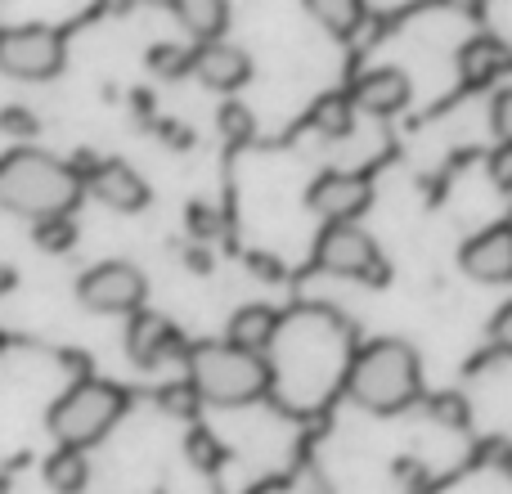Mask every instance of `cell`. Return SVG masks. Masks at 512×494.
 I'll use <instances>...</instances> for the list:
<instances>
[{
	"mask_svg": "<svg viewBox=\"0 0 512 494\" xmlns=\"http://www.w3.org/2000/svg\"><path fill=\"white\" fill-rule=\"evenodd\" d=\"M149 279L131 261H99L77 279V301L95 315H135L144 310Z\"/></svg>",
	"mask_w": 512,
	"mask_h": 494,
	"instance_id": "cell-6",
	"label": "cell"
},
{
	"mask_svg": "<svg viewBox=\"0 0 512 494\" xmlns=\"http://www.w3.org/2000/svg\"><path fill=\"white\" fill-rule=\"evenodd\" d=\"M122 414H126V391L117 387V382L81 378L54 400L50 414H45V423H50V436L59 445L86 450V445L104 441Z\"/></svg>",
	"mask_w": 512,
	"mask_h": 494,
	"instance_id": "cell-4",
	"label": "cell"
},
{
	"mask_svg": "<svg viewBox=\"0 0 512 494\" xmlns=\"http://www.w3.org/2000/svg\"><path fill=\"white\" fill-rule=\"evenodd\" d=\"M68 45H63L59 27L23 23V27H0V72L14 81H50L63 72Z\"/></svg>",
	"mask_w": 512,
	"mask_h": 494,
	"instance_id": "cell-5",
	"label": "cell"
},
{
	"mask_svg": "<svg viewBox=\"0 0 512 494\" xmlns=\"http://www.w3.org/2000/svg\"><path fill=\"white\" fill-rule=\"evenodd\" d=\"M427 414L436 418V423H468V405H463V396H454V391H445V396H432V405H427Z\"/></svg>",
	"mask_w": 512,
	"mask_h": 494,
	"instance_id": "cell-25",
	"label": "cell"
},
{
	"mask_svg": "<svg viewBox=\"0 0 512 494\" xmlns=\"http://www.w3.org/2000/svg\"><path fill=\"white\" fill-rule=\"evenodd\" d=\"M459 265L477 283H512V225H490L459 247Z\"/></svg>",
	"mask_w": 512,
	"mask_h": 494,
	"instance_id": "cell-10",
	"label": "cell"
},
{
	"mask_svg": "<svg viewBox=\"0 0 512 494\" xmlns=\"http://www.w3.org/2000/svg\"><path fill=\"white\" fill-rule=\"evenodd\" d=\"M0 131L14 135V140H32V135H41V117L23 104H5L0 108Z\"/></svg>",
	"mask_w": 512,
	"mask_h": 494,
	"instance_id": "cell-24",
	"label": "cell"
},
{
	"mask_svg": "<svg viewBox=\"0 0 512 494\" xmlns=\"http://www.w3.org/2000/svg\"><path fill=\"white\" fill-rule=\"evenodd\" d=\"M185 459L194 463L198 472H216L221 468V459H225V450H221V441H216L207 427H194V432L185 436Z\"/></svg>",
	"mask_w": 512,
	"mask_h": 494,
	"instance_id": "cell-22",
	"label": "cell"
},
{
	"mask_svg": "<svg viewBox=\"0 0 512 494\" xmlns=\"http://www.w3.org/2000/svg\"><path fill=\"white\" fill-rule=\"evenodd\" d=\"M32 239L36 247H45V252H68V247H77V221L68 216H45V221L32 225Z\"/></svg>",
	"mask_w": 512,
	"mask_h": 494,
	"instance_id": "cell-20",
	"label": "cell"
},
{
	"mask_svg": "<svg viewBox=\"0 0 512 494\" xmlns=\"http://www.w3.org/2000/svg\"><path fill=\"white\" fill-rule=\"evenodd\" d=\"M144 68L153 72V77L162 81H176L185 77V72H194V50H185V45H149V54H144Z\"/></svg>",
	"mask_w": 512,
	"mask_h": 494,
	"instance_id": "cell-19",
	"label": "cell"
},
{
	"mask_svg": "<svg viewBox=\"0 0 512 494\" xmlns=\"http://www.w3.org/2000/svg\"><path fill=\"white\" fill-rule=\"evenodd\" d=\"M216 126H221V135L230 144H248L256 135V117H252V108H243V104H221Z\"/></svg>",
	"mask_w": 512,
	"mask_h": 494,
	"instance_id": "cell-23",
	"label": "cell"
},
{
	"mask_svg": "<svg viewBox=\"0 0 512 494\" xmlns=\"http://www.w3.org/2000/svg\"><path fill=\"white\" fill-rule=\"evenodd\" d=\"M9 283H14V274H9L5 265H0V297H5V292H9Z\"/></svg>",
	"mask_w": 512,
	"mask_h": 494,
	"instance_id": "cell-30",
	"label": "cell"
},
{
	"mask_svg": "<svg viewBox=\"0 0 512 494\" xmlns=\"http://www.w3.org/2000/svg\"><path fill=\"white\" fill-rule=\"evenodd\" d=\"M315 265L328 274H342V279H382L378 243L355 221L324 225V234L315 239Z\"/></svg>",
	"mask_w": 512,
	"mask_h": 494,
	"instance_id": "cell-7",
	"label": "cell"
},
{
	"mask_svg": "<svg viewBox=\"0 0 512 494\" xmlns=\"http://www.w3.org/2000/svg\"><path fill=\"white\" fill-rule=\"evenodd\" d=\"M306 14L328 36H351L364 23V0H306Z\"/></svg>",
	"mask_w": 512,
	"mask_h": 494,
	"instance_id": "cell-18",
	"label": "cell"
},
{
	"mask_svg": "<svg viewBox=\"0 0 512 494\" xmlns=\"http://www.w3.org/2000/svg\"><path fill=\"white\" fill-rule=\"evenodd\" d=\"M306 203L315 216H324V225L360 221L373 203V185H369V176H360V171H324V176L310 185Z\"/></svg>",
	"mask_w": 512,
	"mask_h": 494,
	"instance_id": "cell-8",
	"label": "cell"
},
{
	"mask_svg": "<svg viewBox=\"0 0 512 494\" xmlns=\"http://www.w3.org/2000/svg\"><path fill=\"white\" fill-rule=\"evenodd\" d=\"M274 337H279V315H274L270 306H261V301H252V306L234 310L230 328H225V342L239 346V351H252V355H265V351H270Z\"/></svg>",
	"mask_w": 512,
	"mask_h": 494,
	"instance_id": "cell-15",
	"label": "cell"
},
{
	"mask_svg": "<svg viewBox=\"0 0 512 494\" xmlns=\"http://www.w3.org/2000/svg\"><path fill=\"white\" fill-rule=\"evenodd\" d=\"M189 391L216 409H243L270 391V364L265 355L239 351L230 342H198L185 355Z\"/></svg>",
	"mask_w": 512,
	"mask_h": 494,
	"instance_id": "cell-3",
	"label": "cell"
},
{
	"mask_svg": "<svg viewBox=\"0 0 512 494\" xmlns=\"http://www.w3.org/2000/svg\"><path fill=\"white\" fill-rule=\"evenodd\" d=\"M81 194H86V180L72 171V162L45 149L0 153V212L36 225L45 216H68Z\"/></svg>",
	"mask_w": 512,
	"mask_h": 494,
	"instance_id": "cell-1",
	"label": "cell"
},
{
	"mask_svg": "<svg viewBox=\"0 0 512 494\" xmlns=\"http://www.w3.org/2000/svg\"><path fill=\"white\" fill-rule=\"evenodd\" d=\"M414 86L400 68H369L351 81V104L355 113H369V117H396L400 108L409 104Z\"/></svg>",
	"mask_w": 512,
	"mask_h": 494,
	"instance_id": "cell-13",
	"label": "cell"
},
{
	"mask_svg": "<svg viewBox=\"0 0 512 494\" xmlns=\"http://www.w3.org/2000/svg\"><path fill=\"white\" fill-rule=\"evenodd\" d=\"M508 68H512V50L495 36H472V41L459 45V77L468 86H495Z\"/></svg>",
	"mask_w": 512,
	"mask_h": 494,
	"instance_id": "cell-14",
	"label": "cell"
},
{
	"mask_svg": "<svg viewBox=\"0 0 512 494\" xmlns=\"http://www.w3.org/2000/svg\"><path fill=\"white\" fill-rule=\"evenodd\" d=\"M346 396L369 414H400L423 396V364L400 337L364 342L346 369Z\"/></svg>",
	"mask_w": 512,
	"mask_h": 494,
	"instance_id": "cell-2",
	"label": "cell"
},
{
	"mask_svg": "<svg viewBox=\"0 0 512 494\" xmlns=\"http://www.w3.org/2000/svg\"><path fill=\"white\" fill-rule=\"evenodd\" d=\"M126 355H131V364H140V369H158L171 355L185 360L189 346H185V337L176 333L171 319L153 315V310H135L131 324H126Z\"/></svg>",
	"mask_w": 512,
	"mask_h": 494,
	"instance_id": "cell-9",
	"label": "cell"
},
{
	"mask_svg": "<svg viewBox=\"0 0 512 494\" xmlns=\"http://www.w3.org/2000/svg\"><path fill=\"white\" fill-rule=\"evenodd\" d=\"M189 230L198 234V239H221L225 234V216L216 212V207H189Z\"/></svg>",
	"mask_w": 512,
	"mask_h": 494,
	"instance_id": "cell-26",
	"label": "cell"
},
{
	"mask_svg": "<svg viewBox=\"0 0 512 494\" xmlns=\"http://www.w3.org/2000/svg\"><path fill=\"white\" fill-rule=\"evenodd\" d=\"M490 180H495V189L512 194V144H499V149L490 153Z\"/></svg>",
	"mask_w": 512,
	"mask_h": 494,
	"instance_id": "cell-28",
	"label": "cell"
},
{
	"mask_svg": "<svg viewBox=\"0 0 512 494\" xmlns=\"http://www.w3.org/2000/svg\"><path fill=\"white\" fill-rule=\"evenodd\" d=\"M176 18L194 41H216L225 36V23H230V0H176Z\"/></svg>",
	"mask_w": 512,
	"mask_h": 494,
	"instance_id": "cell-16",
	"label": "cell"
},
{
	"mask_svg": "<svg viewBox=\"0 0 512 494\" xmlns=\"http://www.w3.org/2000/svg\"><path fill=\"white\" fill-rule=\"evenodd\" d=\"M194 77L203 81L207 90L230 95V90L248 86L252 59H248V50H243V45L225 41V36H216V41H198L194 45Z\"/></svg>",
	"mask_w": 512,
	"mask_h": 494,
	"instance_id": "cell-11",
	"label": "cell"
},
{
	"mask_svg": "<svg viewBox=\"0 0 512 494\" xmlns=\"http://www.w3.org/2000/svg\"><path fill=\"white\" fill-rule=\"evenodd\" d=\"M86 189H90V198H99V203L113 207V212H144V207H149V185H144V176L131 162H117V158L99 162L86 176Z\"/></svg>",
	"mask_w": 512,
	"mask_h": 494,
	"instance_id": "cell-12",
	"label": "cell"
},
{
	"mask_svg": "<svg viewBox=\"0 0 512 494\" xmlns=\"http://www.w3.org/2000/svg\"><path fill=\"white\" fill-rule=\"evenodd\" d=\"M490 131L499 135V144H512V86L499 90L490 104Z\"/></svg>",
	"mask_w": 512,
	"mask_h": 494,
	"instance_id": "cell-27",
	"label": "cell"
},
{
	"mask_svg": "<svg viewBox=\"0 0 512 494\" xmlns=\"http://www.w3.org/2000/svg\"><path fill=\"white\" fill-rule=\"evenodd\" d=\"M490 342H495L499 355H512V301L490 319Z\"/></svg>",
	"mask_w": 512,
	"mask_h": 494,
	"instance_id": "cell-29",
	"label": "cell"
},
{
	"mask_svg": "<svg viewBox=\"0 0 512 494\" xmlns=\"http://www.w3.org/2000/svg\"><path fill=\"white\" fill-rule=\"evenodd\" d=\"M149 5H176V0H149Z\"/></svg>",
	"mask_w": 512,
	"mask_h": 494,
	"instance_id": "cell-31",
	"label": "cell"
},
{
	"mask_svg": "<svg viewBox=\"0 0 512 494\" xmlns=\"http://www.w3.org/2000/svg\"><path fill=\"white\" fill-rule=\"evenodd\" d=\"M351 122H355V104H351V95H333V99H324V104L315 108V126H319V135H333V140H342V135L351 131Z\"/></svg>",
	"mask_w": 512,
	"mask_h": 494,
	"instance_id": "cell-21",
	"label": "cell"
},
{
	"mask_svg": "<svg viewBox=\"0 0 512 494\" xmlns=\"http://www.w3.org/2000/svg\"><path fill=\"white\" fill-rule=\"evenodd\" d=\"M90 481V468H86V454L72 450V445H59V450L45 459V486L54 494H81Z\"/></svg>",
	"mask_w": 512,
	"mask_h": 494,
	"instance_id": "cell-17",
	"label": "cell"
}]
</instances>
